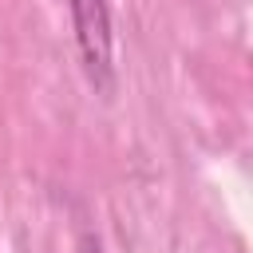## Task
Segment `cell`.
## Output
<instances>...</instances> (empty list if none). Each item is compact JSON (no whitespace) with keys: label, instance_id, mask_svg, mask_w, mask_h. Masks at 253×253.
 <instances>
[{"label":"cell","instance_id":"1","mask_svg":"<svg viewBox=\"0 0 253 253\" xmlns=\"http://www.w3.org/2000/svg\"><path fill=\"white\" fill-rule=\"evenodd\" d=\"M71 8V28H75V47L83 59V71L91 75L95 87L115 83V20L107 0H67Z\"/></svg>","mask_w":253,"mask_h":253}]
</instances>
